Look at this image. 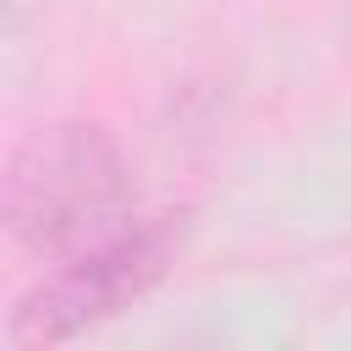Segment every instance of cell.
<instances>
[{"label": "cell", "instance_id": "1", "mask_svg": "<svg viewBox=\"0 0 351 351\" xmlns=\"http://www.w3.org/2000/svg\"><path fill=\"white\" fill-rule=\"evenodd\" d=\"M126 170L104 132L55 126L16 148L5 176L11 230L38 252H82L121 230Z\"/></svg>", "mask_w": 351, "mask_h": 351}, {"label": "cell", "instance_id": "2", "mask_svg": "<svg viewBox=\"0 0 351 351\" xmlns=\"http://www.w3.org/2000/svg\"><path fill=\"white\" fill-rule=\"evenodd\" d=\"M165 258H170L165 225H121L115 236L71 252V263L60 274H49L16 307L11 340L16 346H44V340H66V335L88 329L93 318H104L121 302H132L137 291H148L159 280Z\"/></svg>", "mask_w": 351, "mask_h": 351}]
</instances>
